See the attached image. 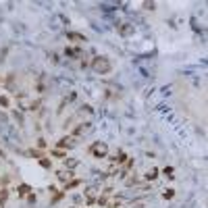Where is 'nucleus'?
Masks as SVG:
<instances>
[{
  "label": "nucleus",
  "instance_id": "1",
  "mask_svg": "<svg viewBox=\"0 0 208 208\" xmlns=\"http://www.w3.org/2000/svg\"><path fill=\"white\" fill-rule=\"evenodd\" d=\"M92 67H94V71H98V73H108V71H110V63H108V60L104 58V56L94 58Z\"/></svg>",
  "mask_w": 208,
  "mask_h": 208
},
{
  "label": "nucleus",
  "instance_id": "2",
  "mask_svg": "<svg viewBox=\"0 0 208 208\" xmlns=\"http://www.w3.org/2000/svg\"><path fill=\"white\" fill-rule=\"evenodd\" d=\"M90 154H94L96 158H104L106 156V144L104 142H96L90 146Z\"/></svg>",
  "mask_w": 208,
  "mask_h": 208
},
{
  "label": "nucleus",
  "instance_id": "3",
  "mask_svg": "<svg viewBox=\"0 0 208 208\" xmlns=\"http://www.w3.org/2000/svg\"><path fill=\"white\" fill-rule=\"evenodd\" d=\"M73 177V173H69V171H58V179L60 181H69Z\"/></svg>",
  "mask_w": 208,
  "mask_h": 208
},
{
  "label": "nucleus",
  "instance_id": "4",
  "mask_svg": "<svg viewBox=\"0 0 208 208\" xmlns=\"http://www.w3.org/2000/svg\"><path fill=\"white\" fill-rule=\"evenodd\" d=\"M6 196H8L6 189H0V208H2V204L6 202Z\"/></svg>",
  "mask_w": 208,
  "mask_h": 208
},
{
  "label": "nucleus",
  "instance_id": "5",
  "mask_svg": "<svg viewBox=\"0 0 208 208\" xmlns=\"http://www.w3.org/2000/svg\"><path fill=\"white\" fill-rule=\"evenodd\" d=\"M73 144H75L73 137H65V140H60V146H73Z\"/></svg>",
  "mask_w": 208,
  "mask_h": 208
},
{
  "label": "nucleus",
  "instance_id": "6",
  "mask_svg": "<svg viewBox=\"0 0 208 208\" xmlns=\"http://www.w3.org/2000/svg\"><path fill=\"white\" fill-rule=\"evenodd\" d=\"M67 54H69V56H79L81 52L77 50V48H67Z\"/></svg>",
  "mask_w": 208,
  "mask_h": 208
},
{
  "label": "nucleus",
  "instance_id": "7",
  "mask_svg": "<svg viewBox=\"0 0 208 208\" xmlns=\"http://www.w3.org/2000/svg\"><path fill=\"white\" fill-rule=\"evenodd\" d=\"M156 175H158V171H148V173H146V179H156Z\"/></svg>",
  "mask_w": 208,
  "mask_h": 208
},
{
  "label": "nucleus",
  "instance_id": "8",
  "mask_svg": "<svg viewBox=\"0 0 208 208\" xmlns=\"http://www.w3.org/2000/svg\"><path fill=\"white\" fill-rule=\"evenodd\" d=\"M119 31H123V33H131L133 27H119Z\"/></svg>",
  "mask_w": 208,
  "mask_h": 208
},
{
  "label": "nucleus",
  "instance_id": "9",
  "mask_svg": "<svg viewBox=\"0 0 208 208\" xmlns=\"http://www.w3.org/2000/svg\"><path fill=\"white\" fill-rule=\"evenodd\" d=\"M0 104H2V106H8V100H6V98L2 96V98H0Z\"/></svg>",
  "mask_w": 208,
  "mask_h": 208
}]
</instances>
